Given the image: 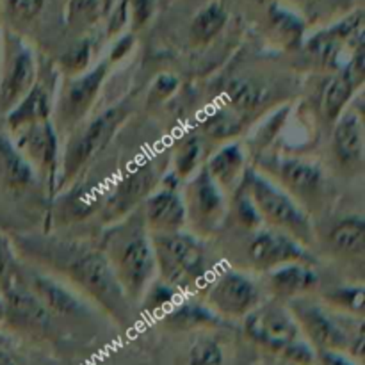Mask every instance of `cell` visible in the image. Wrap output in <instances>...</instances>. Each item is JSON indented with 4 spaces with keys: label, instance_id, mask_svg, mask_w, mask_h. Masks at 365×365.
I'll return each mask as SVG.
<instances>
[{
    "label": "cell",
    "instance_id": "cell-1",
    "mask_svg": "<svg viewBox=\"0 0 365 365\" xmlns=\"http://www.w3.org/2000/svg\"><path fill=\"white\" fill-rule=\"evenodd\" d=\"M102 253L128 302H141L157 274L152 234L141 214H132L110 228Z\"/></svg>",
    "mask_w": 365,
    "mask_h": 365
},
{
    "label": "cell",
    "instance_id": "cell-2",
    "mask_svg": "<svg viewBox=\"0 0 365 365\" xmlns=\"http://www.w3.org/2000/svg\"><path fill=\"white\" fill-rule=\"evenodd\" d=\"M50 257L57 269L78 285L89 298L95 299L116 319H127L130 302L102 252H95L86 246L61 245L53 246Z\"/></svg>",
    "mask_w": 365,
    "mask_h": 365
},
{
    "label": "cell",
    "instance_id": "cell-3",
    "mask_svg": "<svg viewBox=\"0 0 365 365\" xmlns=\"http://www.w3.org/2000/svg\"><path fill=\"white\" fill-rule=\"evenodd\" d=\"M155 267L160 280L178 292L202 287L209 273V260L203 242L187 232L152 234Z\"/></svg>",
    "mask_w": 365,
    "mask_h": 365
},
{
    "label": "cell",
    "instance_id": "cell-4",
    "mask_svg": "<svg viewBox=\"0 0 365 365\" xmlns=\"http://www.w3.org/2000/svg\"><path fill=\"white\" fill-rule=\"evenodd\" d=\"M245 184L248 185V196L260 220L271 225V228L289 234L302 245L310 242L312 225L309 216L284 187H278L259 171H246Z\"/></svg>",
    "mask_w": 365,
    "mask_h": 365
},
{
    "label": "cell",
    "instance_id": "cell-5",
    "mask_svg": "<svg viewBox=\"0 0 365 365\" xmlns=\"http://www.w3.org/2000/svg\"><path fill=\"white\" fill-rule=\"evenodd\" d=\"M128 116H130V107L120 103L100 113L89 123H86L84 128H78L64 150L63 163H61V184L73 180L82 168L106 148L107 143L114 138V134L120 130V125Z\"/></svg>",
    "mask_w": 365,
    "mask_h": 365
},
{
    "label": "cell",
    "instance_id": "cell-6",
    "mask_svg": "<svg viewBox=\"0 0 365 365\" xmlns=\"http://www.w3.org/2000/svg\"><path fill=\"white\" fill-rule=\"evenodd\" d=\"M245 319V334L255 344L284 356L299 341L303 334L291 310L278 302H260Z\"/></svg>",
    "mask_w": 365,
    "mask_h": 365
},
{
    "label": "cell",
    "instance_id": "cell-7",
    "mask_svg": "<svg viewBox=\"0 0 365 365\" xmlns=\"http://www.w3.org/2000/svg\"><path fill=\"white\" fill-rule=\"evenodd\" d=\"M0 296L4 302V323L7 321L16 330L29 334H45L48 330L52 316L16 269L0 282Z\"/></svg>",
    "mask_w": 365,
    "mask_h": 365
},
{
    "label": "cell",
    "instance_id": "cell-8",
    "mask_svg": "<svg viewBox=\"0 0 365 365\" xmlns=\"http://www.w3.org/2000/svg\"><path fill=\"white\" fill-rule=\"evenodd\" d=\"M291 314L294 316L303 337L312 344L314 349H331L346 351L349 346V335L342 323L317 303L307 298L291 299Z\"/></svg>",
    "mask_w": 365,
    "mask_h": 365
},
{
    "label": "cell",
    "instance_id": "cell-9",
    "mask_svg": "<svg viewBox=\"0 0 365 365\" xmlns=\"http://www.w3.org/2000/svg\"><path fill=\"white\" fill-rule=\"evenodd\" d=\"M109 73V63L96 64L91 70L71 77L63 88L56 110L57 125L64 130L81 123L82 118L91 110L103 82Z\"/></svg>",
    "mask_w": 365,
    "mask_h": 365
},
{
    "label": "cell",
    "instance_id": "cell-10",
    "mask_svg": "<svg viewBox=\"0 0 365 365\" xmlns=\"http://www.w3.org/2000/svg\"><path fill=\"white\" fill-rule=\"evenodd\" d=\"M260 303L259 285L245 273L227 269L209 285L207 307L217 316L245 317Z\"/></svg>",
    "mask_w": 365,
    "mask_h": 365
},
{
    "label": "cell",
    "instance_id": "cell-11",
    "mask_svg": "<svg viewBox=\"0 0 365 365\" xmlns=\"http://www.w3.org/2000/svg\"><path fill=\"white\" fill-rule=\"evenodd\" d=\"M248 259L257 271H273L284 264L312 262L302 242L277 228H264L255 232L248 245Z\"/></svg>",
    "mask_w": 365,
    "mask_h": 365
},
{
    "label": "cell",
    "instance_id": "cell-12",
    "mask_svg": "<svg viewBox=\"0 0 365 365\" xmlns=\"http://www.w3.org/2000/svg\"><path fill=\"white\" fill-rule=\"evenodd\" d=\"M36 61L20 41H9L6 68L0 81V113L7 114L36 84Z\"/></svg>",
    "mask_w": 365,
    "mask_h": 365
},
{
    "label": "cell",
    "instance_id": "cell-13",
    "mask_svg": "<svg viewBox=\"0 0 365 365\" xmlns=\"http://www.w3.org/2000/svg\"><path fill=\"white\" fill-rule=\"evenodd\" d=\"M185 196H187L184 198L187 217L191 216L196 225L205 227L207 230H214L220 227L225 217V210H227L225 191L214 182L207 168H202L192 177Z\"/></svg>",
    "mask_w": 365,
    "mask_h": 365
},
{
    "label": "cell",
    "instance_id": "cell-14",
    "mask_svg": "<svg viewBox=\"0 0 365 365\" xmlns=\"http://www.w3.org/2000/svg\"><path fill=\"white\" fill-rule=\"evenodd\" d=\"M364 43L353 50L351 59L348 61L344 68H341L337 75L328 81L323 89V98H321V110L328 121H335L348 107L349 100L356 93V89L364 82Z\"/></svg>",
    "mask_w": 365,
    "mask_h": 365
},
{
    "label": "cell",
    "instance_id": "cell-15",
    "mask_svg": "<svg viewBox=\"0 0 365 365\" xmlns=\"http://www.w3.org/2000/svg\"><path fill=\"white\" fill-rule=\"evenodd\" d=\"M16 138L14 148L27 163H34L50 180L56 178L57 171V134L48 121L31 125L13 132Z\"/></svg>",
    "mask_w": 365,
    "mask_h": 365
},
{
    "label": "cell",
    "instance_id": "cell-16",
    "mask_svg": "<svg viewBox=\"0 0 365 365\" xmlns=\"http://www.w3.org/2000/svg\"><path fill=\"white\" fill-rule=\"evenodd\" d=\"M143 220L150 234H171V232L184 230L187 223L184 198L171 185L150 192L145 202Z\"/></svg>",
    "mask_w": 365,
    "mask_h": 365
},
{
    "label": "cell",
    "instance_id": "cell-17",
    "mask_svg": "<svg viewBox=\"0 0 365 365\" xmlns=\"http://www.w3.org/2000/svg\"><path fill=\"white\" fill-rule=\"evenodd\" d=\"M334 135L331 146L334 153L344 166L356 168L364 163V120L355 109H346L334 121Z\"/></svg>",
    "mask_w": 365,
    "mask_h": 365
},
{
    "label": "cell",
    "instance_id": "cell-18",
    "mask_svg": "<svg viewBox=\"0 0 365 365\" xmlns=\"http://www.w3.org/2000/svg\"><path fill=\"white\" fill-rule=\"evenodd\" d=\"M153 185H155V173L150 168L143 166L130 171L120 184H116L114 192L107 200V220H120L128 214V210L134 209L145 196L152 192Z\"/></svg>",
    "mask_w": 365,
    "mask_h": 365
},
{
    "label": "cell",
    "instance_id": "cell-19",
    "mask_svg": "<svg viewBox=\"0 0 365 365\" xmlns=\"http://www.w3.org/2000/svg\"><path fill=\"white\" fill-rule=\"evenodd\" d=\"M271 291L278 298H303L319 285L314 267L307 262H291L269 271Z\"/></svg>",
    "mask_w": 365,
    "mask_h": 365
},
{
    "label": "cell",
    "instance_id": "cell-20",
    "mask_svg": "<svg viewBox=\"0 0 365 365\" xmlns=\"http://www.w3.org/2000/svg\"><path fill=\"white\" fill-rule=\"evenodd\" d=\"M207 171L225 192L237 189L239 182L245 180L246 155L239 143H230L214 153L207 164Z\"/></svg>",
    "mask_w": 365,
    "mask_h": 365
},
{
    "label": "cell",
    "instance_id": "cell-21",
    "mask_svg": "<svg viewBox=\"0 0 365 365\" xmlns=\"http://www.w3.org/2000/svg\"><path fill=\"white\" fill-rule=\"evenodd\" d=\"M50 113H52V100L48 91L45 86L36 82L31 91L7 113V125L11 132H16L20 128L48 121Z\"/></svg>",
    "mask_w": 365,
    "mask_h": 365
},
{
    "label": "cell",
    "instance_id": "cell-22",
    "mask_svg": "<svg viewBox=\"0 0 365 365\" xmlns=\"http://www.w3.org/2000/svg\"><path fill=\"white\" fill-rule=\"evenodd\" d=\"M280 178L294 195L312 196L323 185V173L312 163L302 159H287L280 164Z\"/></svg>",
    "mask_w": 365,
    "mask_h": 365
},
{
    "label": "cell",
    "instance_id": "cell-23",
    "mask_svg": "<svg viewBox=\"0 0 365 365\" xmlns=\"http://www.w3.org/2000/svg\"><path fill=\"white\" fill-rule=\"evenodd\" d=\"M328 242L335 253L346 257H360L365 253V221L362 216L342 217L328 235Z\"/></svg>",
    "mask_w": 365,
    "mask_h": 365
},
{
    "label": "cell",
    "instance_id": "cell-24",
    "mask_svg": "<svg viewBox=\"0 0 365 365\" xmlns=\"http://www.w3.org/2000/svg\"><path fill=\"white\" fill-rule=\"evenodd\" d=\"M27 285L31 287V291L38 296L39 302L45 305V309L48 310L50 314L70 316V314H75L81 309L77 299H75L66 289L59 287L56 282L48 280V278L34 274V277L29 280Z\"/></svg>",
    "mask_w": 365,
    "mask_h": 365
},
{
    "label": "cell",
    "instance_id": "cell-25",
    "mask_svg": "<svg viewBox=\"0 0 365 365\" xmlns=\"http://www.w3.org/2000/svg\"><path fill=\"white\" fill-rule=\"evenodd\" d=\"M228 21V13L221 4L210 2L203 6L192 18L189 36L195 45H207L212 41Z\"/></svg>",
    "mask_w": 365,
    "mask_h": 365
},
{
    "label": "cell",
    "instance_id": "cell-26",
    "mask_svg": "<svg viewBox=\"0 0 365 365\" xmlns=\"http://www.w3.org/2000/svg\"><path fill=\"white\" fill-rule=\"evenodd\" d=\"M264 100H266V89L253 81L230 82L225 89V106L241 116L259 109Z\"/></svg>",
    "mask_w": 365,
    "mask_h": 365
},
{
    "label": "cell",
    "instance_id": "cell-27",
    "mask_svg": "<svg viewBox=\"0 0 365 365\" xmlns=\"http://www.w3.org/2000/svg\"><path fill=\"white\" fill-rule=\"evenodd\" d=\"M166 321L171 328L195 330L200 327H214V324L220 323V316L210 307L182 303V305L171 307Z\"/></svg>",
    "mask_w": 365,
    "mask_h": 365
},
{
    "label": "cell",
    "instance_id": "cell-28",
    "mask_svg": "<svg viewBox=\"0 0 365 365\" xmlns=\"http://www.w3.org/2000/svg\"><path fill=\"white\" fill-rule=\"evenodd\" d=\"M242 116L230 107H217L209 113L203 121V130L214 139H230L241 132Z\"/></svg>",
    "mask_w": 365,
    "mask_h": 365
},
{
    "label": "cell",
    "instance_id": "cell-29",
    "mask_svg": "<svg viewBox=\"0 0 365 365\" xmlns=\"http://www.w3.org/2000/svg\"><path fill=\"white\" fill-rule=\"evenodd\" d=\"M107 9H109V0H68V24L73 29H86L96 24Z\"/></svg>",
    "mask_w": 365,
    "mask_h": 365
},
{
    "label": "cell",
    "instance_id": "cell-30",
    "mask_svg": "<svg viewBox=\"0 0 365 365\" xmlns=\"http://www.w3.org/2000/svg\"><path fill=\"white\" fill-rule=\"evenodd\" d=\"M0 164L11 184L25 185L32 180V170L29 163L6 139H0Z\"/></svg>",
    "mask_w": 365,
    "mask_h": 365
},
{
    "label": "cell",
    "instance_id": "cell-31",
    "mask_svg": "<svg viewBox=\"0 0 365 365\" xmlns=\"http://www.w3.org/2000/svg\"><path fill=\"white\" fill-rule=\"evenodd\" d=\"M328 302L334 309L362 317L365 310V291L362 285H348V287L335 289L328 294Z\"/></svg>",
    "mask_w": 365,
    "mask_h": 365
},
{
    "label": "cell",
    "instance_id": "cell-32",
    "mask_svg": "<svg viewBox=\"0 0 365 365\" xmlns=\"http://www.w3.org/2000/svg\"><path fill=\"white\" fill-rule=\"evenodd\" d=\"M187 365H227V359L216 339L200 337L189 349Z\"/></svg>",
    "mask_w": 365,
    "mask_h": 365
},
{
    "label": "cell",
    "instance_id": "cell-33",
    "mask_svg": "<svg viewBox=\"0 0 365 365\" xmlns=\"http://www.w3.org/2000/svg\"><path fill=\"white\" fill-rule=\"evenodd\" d=\"M202 153L203 145L198 138L185 139L175 155V170H177L178 177H189L191 173H195L200 159H202Z\"/></svg>",
    "mask_w": 365,
    "mask_h": 365
},
{
    "label": "cell",
    "instance_id": "cell-34",
    "mask_svg": "<svg viewBox=\"0 0 365 365\" xmlns=\"http://www.w3.org/2000/svg\"><path fill=\"white\" fill-rule=\"evenodd\" d=\"M89 61H91V43L88 39H82L78 45H75L73 48L68 53H64V57L61 59L64 71L70 73L71 77L78 73H84L89 68Z\"/></svg>",
    "mask_w": 365,
    "mask_h": 365
},
{
    "label": "cell",
    "instance_id": "cell-35",
    "mask_svg": "<svg viewBox=\"0 0 365 365\" xmlns=\"http://www.w3.org/2000/svg\"><path fill=\"white\" fill-rule=\"evenodd\" d=\"M7 16L16 21H31L43 9L45 0H0Z\"/></svg>",
    "mask_w": 365,
    "mask_h": 365
},
{
    "label": "cell",
    "instance_id": "cell-36",
    "mask_svg": "<svg viewBox=\"0 0 365 365\" xmlns=\"http://www.w3.org/2000/svg\"><path fill=\"white\" fill-rule=\"evenodd\" d=\"M180 86V81L175 77L173 73H160L159 77L153 81L152 89H150L148 102L150 103H163L170 96L175 95V91Z\"/></svg>",
    "mask_w": 365,
    "mask_h": 365
},
{
    "label": "cell",
    "instance_id": "cell-37",
    "mask_svg": "<svg viewBox=\"0 0 365 365\" xmlns=\"http://www.w3.org/2000/svg\"><path fill=\"white\" fill-rule=\"evenodd\" d=\"M125 2H127L128 14L132 18V27H145L155 11V0H125Z\"/></svg>",
    "mask_w": 365,
    "mask_h": 365
},
{
    "label": "cell",
    "instance_id": "cell-38",
    "mask_svg": "<svg viewBox=\"0 0 365 365\" xmlns=\"http://www.w3.org/2000/svg\"><path fill=\"white\" fill-rule=\"evenodd\" d=\"M239 217H241L242 223L248 225V227H257V225L262 221L250 196H242V200L239 202Z\"/></svg>",
    "mask_w": 365,
    "mask_h": 365
},
{
    "label": "cell",
    "instance_id": "cell-39",
    "mask_svg": "<svg viewBox=\"0 0 365 365\" xmlns=\"http://www.w3.org/2000/svg\"><path fill=\"white\" fill-rule=\"evenodd\" d=\"M316 362L321 365H356L355 360L348 359L342 351H331V349L316 351Z\"/></svg>",
    "mask_w": 365,
    "mask_h": 365
},
{
    "label": "cell",
    "instance_id": "cell-40",
    "mask_svg": "<svg viewBox=\"0 0 365 365\" xmlns=\"http://www.w3.org/2000/svg\"><path fill=\"white\" fill-rule=\"evenodd\" d=\"M16 269L14 267V260H13V253H11L9 245L4 237H0V282L7 277L9 273Z\"/></svg>",
    "mask_w": 365,
    "mask_h": 365
},
{
    "label": "cell",
    "instance_id": "cell-41",
    "mask_svg": "<svg viewBox=\"0 0 365 365\" xmlns=\"http://www.w3.org/2000/svg\"><path fill=\"white\" fill-rule=\"evenodd\" d=\"M0 365H25V364L16 353L11 351L7 346L0 344Z\"/></svg>",
    "mask_w": 365,
    "mask_h": 365
},
{
    "label": "cell",
    "instance_id": "cell-42",
    "mask_svg": "<svg viewBox=\"0 0 365 365\" xmlns=\"http://www.w3.org/2000/svg\"><path fill=\"white\" fill-rule=\"evenodd\" d=\"M4 323V302H2V296H0V324Z\"/></svg>",
    "mask_w": 365,
    "mask_h": 365
},
{
    "label": "cell",
    "instance_id": "cell-43",
    "mask_svg": "<svg viewBox=\"0 0 365 365\" xmlns=\"http://www.w3.org/2000/svg\"><path fill=\"white\" fill-rule=\"evenodd\" d=\"M110 4H113V0H109V6H110Z\"/></svg>",
    "mask_w": 365,
    "mask_h": 365
}]
</instances>
